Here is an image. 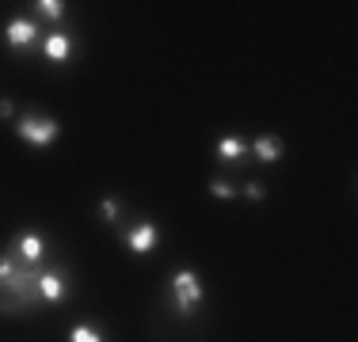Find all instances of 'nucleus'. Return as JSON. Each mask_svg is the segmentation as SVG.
<instances>
[{"instance_id": "obj_1", "label": "nucleus", "mask_w": 358, "mask_h": 342, "mask_svg": "<svg viewBox=\"0 0 358 342\" xmlns=\"http://www.w3.org/2000/svg\"><path fill=\"white\" fill-rule=\"evenodd\" d=\"M35 281H38V267H20L8 281H0V312L4 315H20L27 308H35Z\"/></svg>"}, {"instance_id": "obj_2", "label": "nucleus", "mask_w": 358, "mask_h": 342, "mask_svg": "<svg viewBox=\"0 0 358 342\" xmlns=\"http://www.w3.org/2000/svg\"><path fill=\"white\" fill-rule=\"evenodd\" d=\"M202 304V281L194 270H179L172 278V308L179 315H191Z\"/></svg>"}, {"instance_id": "obj_3", "label": "nucleus", "mask_w": 358, "mask_h": 342, "mask_svg": "<svg viewBox=\"0 0 358 342\" xmlns=\"http://www.w3.org/2000/svg\"><path fill=\"white\" fill-rule=\"evenodd\" d=\"M15 133H20V141L35 144V149H46V144L57 141L62 126H57L54 118H46V114H23L20 126H15Z\"/></svg>"}, {"instance_id": "obj_4", "label": "nucleus", "mask_w": 358, "mask_h": 342, "mask_svg": "<svg viewBox=\"0 0 358 342\" xmlns=\"http://www.w3.org/2000/svg\"><path fill=\"white\" fill-rule=\"evenodd\" d=\"M69 274L65 270H38V281H35V289H38V297L46 304H62L65 297H69Z\"/></svg>"}, {"instance_id": "obj_5", "label": "nucleus", "mask_w": 358, "mask_h": 342, "mask_svg": "<svg viewBox=\"0 0 358 342\" xmlns=\"http://www.w3.org/2000/svg\"><path fill=\"white\" fill-rule=\"evenodd\" d=\"M122 239H126V247H130L134 255H149L152 247L160 244V228L152 225V221H138V225H134Z\"/></svg>"}, {"instance_id": "obj_6", "label": "nucleus", "mask_w": 358, "mask_h": 342, "mask_svg": "<svg viewBox=\"0 0 358 342\" xmlns=\"http://www.w3.org/2000/svg\"><path fill=\"white\" fill-rule=\"evenodd\" d=\"M4 38H8V46L20 54V50H31L38 42V23L35 20H12L4 27Z\"/></svg>"}, {"instance_id": "obj_7", "label": "nucleus", "mask_w": 358, "mask_h": 342, "mask_svg": "<svg viewBox=\"0 0 358 342\" xmlns=\"http://www.w3.org/2000/svg\"><path fill=\"white\" fill-rule=\"evenodd\" d=\"M15 251H20V259L27 267H42V259H46V239L38 232H20L15 236Z\"/></svg>"}, {"instance_id": "obj_8", "label": "nucleus", "mask_w": 358, "mask_h": 342, "mask_svg": "<svg viewBox=\"0 0 358 342\" xmlns=\"http://www.w3.org/2000/svg\"><path fill=\"white\" fill-rule=\"evenodd\" d=\"M42 54H46L54 65H65L73 57V34H65V31L46 34V38H42Z\"/></svg>"}, {"instance_id": "obj_9", "label": "nucleus", "mask_w": 358, "mask_h": 342, "mask_svg": "<svg viewBox=\"0 0 358 342\" xmlns=\"http://www.w3.org/2000/svg\"><path fill=\"white\" fill-rule=\"evenodd\" d=\"M214 156L221 160V164H241V160L248 156V141H244V137H236V133H225L214 144Z\"/></svg>"}, {"instance_id": "obj_10", "label": "nucleus", "mask_w": 358, "mask_h": 342, "mask_svg": "<svg viewBox=\"0 0 358 342\" xmlns=\"http://www.w3.org/2000/svg\"><path fill=\"white\" fill-rule=\"evenodd\" d=\"M248 152H255L259 164H278V160H282V141L271 137V133H263V137H255V141L248 144Z\"/></svg>"}, {"instance_id": "obj_11", "label": "nucleus", "mask_w": 358, "mask_h": 342, "mask_svg": "<svg viewBox=\"0 0 358 342\" xmlns=\"http://www.w3.org/2000/svg\"><path fill=\"white\" fill-rule=\"evenodd\" d=\"M69 342H107V339H103V331L92 327V323H76L69 331Z\"/></svg>"}, {"instance_id": "obj_12", "label": "nucleus", "mask_w": 358, "mask_h": 342, "mask_svg": "<svg viewBox=\"0 0 358 342\" xmlns=\"http://www.w3.org/2000/svg\"><path fill=\"white\" fill-rule=\"evenodd\" d=\"M35 12L42 15V20H65V4H62V0H38V4H35Z\"/></svg>"}, {"instance_id": "obj_13", "label": "nucleus", "mask_w": 358, "mask_h": 342, "mask_svg": "<svg viewBox=\"0 0 358 342\" xmlns=\"http://www.w3.org/2000/svg\"><path fill=\"white\" fill-rule=\"evenodd\" d=\"M210 194L221 198V202H229V198H236V194H241V186H233L229 179H210Z\"/></svg>"}, {"instance_id": "obj_14", "label": "nucleus", "mask_w": 358, "mask_h": 342, "mask_svg": "<svg viewBox=\"0 0 358 342\" xmlns=\"http://www.w3.org/2000/svg\"><path fill=\"white\" fill-rule=\"evenodd\" d=\"M241 191H244V198H248V202H263V198H267V186L255 183V179H252V183H244Z\"/></svg>"}, {"instance_id": "obj_15", "label": "nucleus", "mask_w": 358, "mask_h": 342, "mask_svg": "<svg viewBox=\"0 0 358 342\" xmlns=\"http://www.w3.org/2000/svg\"><path fill=\"white\" fill-rule=\"evenodd\" d=\"M99 217H103L107 225H115V221H118V202L115 198H103V202H99Z\"/></svg>"}, {"instance_id": "obj_16", "label": "nucleus", "mask_w": 358, "mask_h": 342, "mask_svg": "<svg viewBox=\"0 0 358 342\" xmlns=\"http://www.w3.org/2000/svg\"><path fill=\"white\" fill-rule=\"evenodd\" d=\"M15 270H20V267H15V259H12V255H0V281H8Z\"/></svg>"}, {"instance_id": "obj_17", "label": "nucleus", "mask_w": 358, "mask_h": 342, "mask_svg": "<svg viewBox=\"0 0 358 342\" xmlns=\"http://www.w3.org/2000/svg\"><path fill=\"white\" fill-rule=\"evenodd\" d=\"M15 114V103L12 99H0V118H12Z\"/></svg>"}]
</instances>
